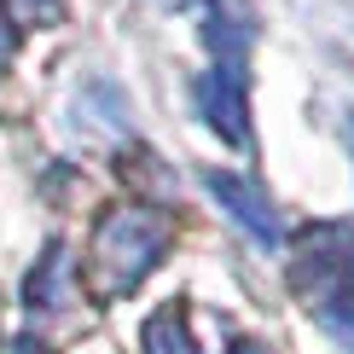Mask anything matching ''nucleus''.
Masks as SVG:
<instances>
[{"label": "nucleus", "instance_id": "obj_1", "mask_svg": "<svg viewBox=\"0 0 354 354\" xmlns=\"http://www.w3.org/2000/svg\"><path fill=\"white\" fill-rule=\"evenodd\" d=\"M169 215L151 203H116L99 215L93 227V250H87V273H93L99 297H128L145 285V273L169 256Z\"/></svg>", "mask_w": 354, "mask_h": 354}, {"label": "nucleus", "instance_id": "obj_2", "mask_svg": "<svg viewBox=\"0 0 354 354\" xmlns=\"http://www.w3.org/2000/svg\"><path fill=\"white\" fill-rule=\"evenodd\" d=\"M290 285L319 314V326L354 348V227L348 221H319L297 239L290 256Z\"/></svg>", "mask_w": 354, "mask_h": 354}, {"label": "nucleus", "instance_id": "obj_3", "mask_svg": "<svg viewBox=\"0 0 354 354\" xmlns=\"http://www.w3.org/2000/svg\"><path fill=\"white\" fill-rule=\"evenodd\" d=\"M203 186H209V198L239 221L256 244H279V239H285V232H279V209H273V198H268V186H261V180L232 174V169H209V174H203Z\"/></svg>", "mask_w": 354, "mask_h": 354}, {"label": "nucleus", "instance_id": "obj_4", "mask_svg": "<svg viewBox=\"0 0 354 354\" xmlns=\"http://www.w3.org/2000/svg\"><path fill=\"white\" fill-rule=\"evenodd\" d=\"M198 111L227 145H250V99L239 58H215V70L198 82Z\"/></svg>", "mask_w": 354, "mask_h": 354}, {"label": "nucleus", "instance_id": "obj_5", "mask_svg": "<svg viewBox=\"0 0 354 354\" xmlns=\"http://www.w3.org/2000/svg\"><path fill=\"white\" fill-rule=\"evenodd\" d=\"M24 297H29V308H35V314H53V308L70 302V256H64L58 244L41 256V268L29 273V290H24Z\"/></svg>", "mask_w": 354, "mask_h": 354}, {"label": "nucleus", "instance_id": "obj_6", "mask_svg": "<svg viewBox=\"0 0 354 354\" xmlns=\"http://www.w3.org/2000/svg\"><path fill=\"white\" fill-rule=\"evenodd\" d=\"M145 354H198L180 308H157V314L145 319Z\"/></svg>", "mask_w": 354, "mask_h": 354}, {"label": "nucleus", "instance_id": "obj_7", "mask_svg": "<svg viewBox=\"0 0 354 354\" xmlns=\"http://www.w3.org/2000/svg\"><path fill=\"white\" fill-rule=\"evenodd\" d=\"M12 12L24 24H47V18H58V0H12Z\"/></svg>", "mask_w": 354, "mask_h": 354}, {"label": "nucleus", "instance_id": "obj_8", "mask_svg": "<svg viewBox=\"0 0 354 354\" xmlns=\"http://www.w3.org/2000/svg\"><path fill=\"white\" fill-rule=\"evenodd\" d=\"M239 354H268V348H261V343H239Z\"/></svg>", "mask_w": 354, "mask_h": 354}]
</instances>
